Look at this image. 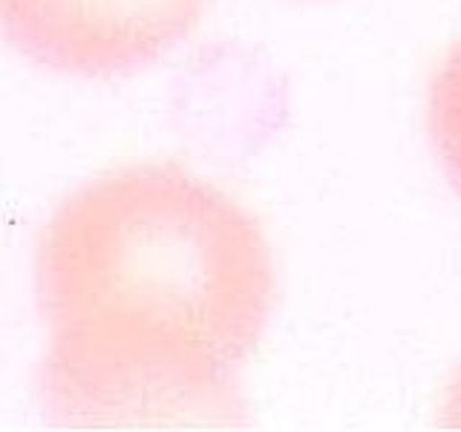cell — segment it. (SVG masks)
<instances>
[{"label":"cell","mask_w":461,"mask_h":432,"mask_svg":"<svg viewBox=\"0 0 461 432\" xmlns=\"http://www.w3.org/2000/svg\"><path fill=\"white\" fill-rule=\"evenodd\" d=\"M211 0H0V35L69 76L139 69L173 50Z\"/></svg>","instance_id":"2"},{"label":"cell","mask_w":461,"mask_h":432,"mask_svg":"<svg viewBox=\"0 0 461 432\" xmlns=\"http://www.w3.org/2000/svg\"><path fill=\"white\" fill-rule=\"evenodd\" d=\"M263 228L176 165L113 170L38 242L47 415L76 429L237 427L274 309Z\"/></svg>","instance_id":"1"},{"label":"cell","mask_w":461,"mask_h":432,"mask_svg":"<svg viewBox=\"0 0 461 432\" xmlns=\"http://www.w3.org/2000/svg\"><path fill=\"white\" fill-rule=\"evenodd\" d=\"M441 421L453 429H461V372L453 378L450 389H447V395H444Z\"/></svg>","instance_id":"4"},{"label":"cell","mask_w":461,"mask_h":432,"mask_svg":"<svg viewBox=\"0 0 461 432\" xmlns=\"http://www.w3.org/2000/svg\"><path fill=\"white\" fill-rule=\"evenodd\" d=\"M427 133L444 176L461 196V40L444 55L429 81Z\"/></svg>","instance_id":"3"}]
</instances>
